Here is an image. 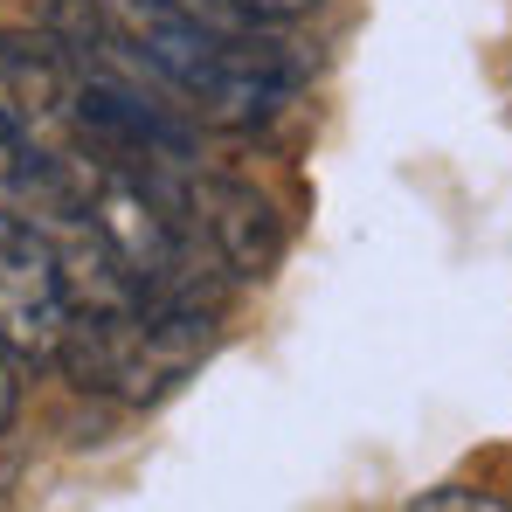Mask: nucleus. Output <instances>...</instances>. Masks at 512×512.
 I'll return each instance as SVG.
<instances>
[{
  "label": "nucleus",
  "mask_w": 512,
  "mask_h": 512,
  "mask_svg": "<svg viewBox=\"0 0 512 512\" xmlns=\"http://www.w3.org/2000/svg\"><path fill=\"white\" fill-rule=\"evenodd\" d=\"M208 326H215V312L146 305V298H125V291H77L56 367L90 395L146 409L194 374V360L208 353Z\"/></svg>",
  "instance_id": "1"
},
{
  "label": "nucleus",
  "mask_w": 512,
  "mask_h": 512,
  "mask_svg": "<svg viewBox=\"0 0 512 512\" xmlns=\"http://www.w3.org/2000/svg\"><path fill=\"white\" fill-rule=\"evenodd\" d=\"M14 409H21V367H14V346L0 340V436L14 423Z\"/></svg>",
  "instance_id": "3"
},
{
  "label": "nucleus",
  "mask_w": 512,
  "mask_h": 512,
  "mask_svg": "<svg viewBox=\"0 0 512 512\" xmlns=\"http://www.w3.org/2000/svg\"><path fill=\"white\" fill-rule=\"evenodd\" d=\"M409 512H512V499L471 492V485H436V492H423V499H409Z\"/></svg>",
  "instance_id": "2"
}]
</instances>
